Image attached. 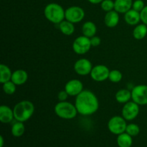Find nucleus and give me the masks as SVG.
Segmentation results:
<instances>
[{
  "mask_svg": "<svg viewBox=\"0 0 147 147\" xmlns=\"http://www.w3.org/2000/svg\"><path fill=\"white\" fill-rule=\"evenodd\" d=\"M75 106L79 113L83 116H90L97 111L99 103L93 92L85 90L76 96Z\"/></svg>",
  "mask_w": 147,
  "mask_h": 147,
  "instance_id": "1",
  "label": "nucleus"
},
{
  "mask_svg": "<svg viewBox=\"0 0 147 147\" xmlns=\"http://www.w3.org/2000/svg\"><path fill=\"white\" fill-rule=\"evenodd\" d=\"M116 100L119 103H126L131 98V91L127 89H121L116 93Z\"/></svg>",
  "mask_w": 147,
  "mask_h": 147,
  "instance_id": "20",
  "label": "nucleus"
},
{
  "mask_svg": "<svg viewBox=\"0 0 147 147\" xmlns=\"http://www.w3.org/2000/svg\"><path fill=\"white\" fill-rule=\"evenodd\" d=\"M28 79V74L24 70H17L12 73L11 80L17 86H21L25 83Z\"/></svg>",
  "mask_w": 147,
  "mask_h": 147,
  "instance_id": "15",
  "label": "nucleus"
},
{
  "mask_svg": "<svg viewBox=\"0 0 147 147\" xmlns=\"http://www.w3.org/2000/svg\"><path fill=\"white\" fill-rule=\"evenodd\" d=\"M133 144L132 136L127 133H123L118 135L117 144L119 147H131Z\"/></svg>",
  "mask_w": 147,
  "mask_h": 147,
  "instance_id": "19",
  "label": "nucleus"
},
{
  "mask_svg": "<svg viewBox=\"0 0 147 147\" xmlns=\"http://www.w3.org/2000/svg\"><path fill=\"white\" fill-rule=\"evenodd\" d=\"M109 69L106 65H98L93 67L90 73V76L95 81L102 82L109 79Z\"/></svg>",
  "mask_w": 147,
  "mask_h": 147,
  "instance_id": "10",
  "label": "nucleus"
},
{
  "mask_svg": "<svg viewBox=\"0 0 147 147\" xmlns=\"http://www.w3.org/2000/svg\"><path fill=\"white\" fill-rule=\"evenodd\" d=\"M139 105L135 102H127L122 109V116L126 121L134 120L139 113Z\"/></svg>",
  "mask_w": 147,
  "mask_h": 147,
  "instance_id": "9",
  "label": "nucleus"
},
{
  "mask_svg": "<svg viewBox=\"0 0 147 147\" xmlns=\"http://www.w3.org/2000/svg\"><path fill=\"white\" fill-rule=\"evenodd\" d=\"M59 28H60V31L63 34H65V35H71L74 33L75 32V27L73 25V23L70 22L64 21L59 24Z\"/></svg>",
  "mask_w": 147,
  "mask_h": 147,
  "instance_id": "23",
  "label": "nucleus"
},
{
  "mask_svg": "<svg viewBox=\"0 0 147 147\" xmlns=\"http://www.w3.org/2000/svg\"><path fill=\"white\" fill-rule=\"evenodd\" d=\"M126 132L130 136H136L140 132V128L136 123H130L126 126Z\"/></svg>",
  "mask_w": 147,
  "mask_h": 147,
  "instance_id": "26",
  "label": "nucleus"
},
{
  "mask_svg": "<svg viewBox=\"0 0 147 147\" xmlns=\"http://www.w3.org/2000/svg\"><path fill=\"white\" fill-rule=\"evenodd\" d=\"M122 77L121 72L118 70H113L110 71L109 79L113 83H119L122 80Z\"/></svg>",
  "mask_w": 147,
  "mask_h": 147,
  "instance_id": "27",
  "label": "nucleus"
},
{
  "mask_svg": "<svg viewBox=\"0 0 147 147\" xmlns=\"http://www.w3.org/2000/svg\"><path fill=\"white\" fill-rule=\"evenodd\" d=\"M147 34V25L141 24L136 26L133 31V36L136 40H143Z\"/></svg>",
  "mask_w": 147,
  "mask_h": 147,
  "instance_id": "22",
  "label": "nucleus"
},
{
  "mask_svg": "<svg viewBox=\"0 0 147 147\" xmlns=\"http://www.w3.org/2000/svg\"><path fill=\"white\" fill-rule=\"evenodd\" d=\"M126 121V120L123 117H121L119 116H113L109 120L108 123L109 130L112 134L116 135L124 133L126 132V126H127Z\"/></svg>",
  "mask_w": 147,
  "mask_h": 147,
  "instance_id": "5",
  "label": "nucleus"
},
{
  "mask_svg": "<svg viewBox=\"0 0 147 147\" xmlns=\"http://www.w3.org/2000/svg\"><path fill=\"white\" fill-rule=\"evenodd\" d=\"M144 2L143 0H136L133 2V5H132V8L136 11L141 12L142 10L144 8Z\"/></svg>",
  "mask_w": 147,
  "mask_h": 147,
  "instance_id": "29",
  "label": "nucleus"
},
{
  "mask_svg": "<svg viewBox=\"0 0 147 147\" xmlns=\"http://www.w3.org/2000/svg\"><path fill=\"white\" fill-rule=\"evenodd\" d=\"M65 90L68 93L69 96H77L83 90V85L80 80L73 79L66 83Z\"/></svg>",
  "mask_w": 147,
  "mask_h": 147,
  "instance_id": "12",
  "label": "nucleus"
},
{
  "mask_svg": "<svg viewBox=\"0 0 147 147\" xmlns=\"http://www.w3.org/2000/svg\"><path fill=\"white\" fill-rule=\"evenodd\" d=\"M0 142H1L0 147H3V146H4V138H3L2 136H0Z\"/></svg>",
  "mask_w": 147,
  "mask_h": 147,
  "instance_id": "34",
  "label": "nucleus"
},
{
  "mask_svg": "<svg viewBox=\"0 0 147 147\" xmlns=\"http://www.w3.org/2000/svg\"><path fill=\"white\" fill-rule=\"evenodd\" d=\"M141 20L143 22L144 24L147 25V6H145L144 8L140 12Z\"/></svg>",
  "mask_w": 147,
  "mask_h": 147,
  "instance_id": "30",
  "label": "nucleus"
},
{
  "mask_svg": "<svg viewBox=\"0 0 147 147\" xmlns=\"http://www.w3.org/2000/svg\"><path fill=\"white\" fill-rule=\"evenodd\" d=\"M93 67L91 62L86 58L79 59L74 65V70L76 73L83 76L90 74Z\"/></svg>",
  "mask_w": 147,
  "mask_h": 147,
  "instance_id": "11",
  "label": "nucleus"
},
{
  "mask_svg": "<svg viewBox=\"0 0 147 147\" xmlns=\"http://www.w3.org/2000/svg\"><path fill=\"white\" fill-rule=\"evenodd\" d=\"M55 113L63 119H73L78 113L76 106L67 101H60L55 106Z\"/></svg>",
  "mask_w": 147,
  "mask_h": 147,
  "instance_id": "4",
  "label": "nucleus"
},
{
  "mask_svg": "<svg viewBox=\"0 0 147 147\" xmlns=\"http://www.w3.org/2000/svg\"><path fill=\"white\" fill-rule=\"evenodd\" d=\"M88 1L89 2L91 3V4H99V3H101L103 0H88Z\"/></svg>",
  "mask_w": 147,
  "mask_h": 147,
  "instance_id": "33",
  "label": "nucleus"
},
{
  "mask_svg": "<svg viewBox=\"0 0 147 147\" xmlns=\"http://www.w3.org/2000/svg\"><path fill=\"white\" fill-rule=\"evenodd\" d=\"M91 47L90 39L84 35L77 37L73 43V51L78 55L86 54L90 50Z\"/></svg>",
  "mask_w": 147,
  "mask_h": 147,
  "instance_id": "6",
  "label": "nucleus"
},
{
  "mask_svg": "<svg viewBox=\"0 0 147 147\" xmlns=\"http://www.w3.org/2000/svg\"><path fill=\"white\" fill-rule=\"evenodd\" d=\"M124 20L127 24L130 25H136L141 20L140 12L134 9H131L127 12L125 13Z\"/></svg>",
  "mask_w": 147,
  "mask_h": 147,
  "instance_id": "17",
  "label": "nucleus"
},
{
  "mask_svg": "<svg viewBox=\"0 0 147 147\" xmlns=\"http://www.w3.org/2000/svg\"><path fill=\"white\" fill-rule=\"evenodd\" d=\"M82 32H83V35L89 37V38H91L96 34L97 27L93 22L88 21L83 24V27H82Z\"/></svg>",
  "mask_w": 147,
  "mask_h": 147,
  "instance_id": "18",
  "label": "nucleus"
},
{
  "mask_svg": "<svg viewBox=\"0 0 147 147\" xmlns=\"http://www.w3.org/2000/svg\"><path fill=\"white\" fill-rule=\"evenodd\" d=\"M133 5L132 0H115L114 10L119 13H126L131 9Z\"/></svg>",
  "mask_w": 147,
  "mask_h": 147,
  "instance_id": "16",
  "label": "nucleus"
},
{
  "mask_svg": "<svg viewBox=\"0 0 147 147\" xmlns=\"http://www.w3.org/2000/svg\"><path fill=\"white\" fill-rule=\"evenodd\" d=\"M25 131L23 122L17 121V123H14L11 127V134L15 137H20L22 136Z\"/></svg>",
  "mask_w": 147,
  "mask_h": 147,
  "instance_id": "24",
  "label": "nucleus"
},
{
  "mask_svg": "<svg viewBox=\"0 0 147 147\" xmlns=\"http://www.w3.org/2000/svg\"><path fill=\"white\" fill-rule=\"evenodd\" d=\"M65 10L56 3H50L47 4L44 10L45 17L47 20L54 24H60L65 18Z\"/></svg>",
  "mask_w": 147,
  "mask_h": 147,
  "instance_id": "3",
  "label": "nucleus"
},
{
  "mask_svg": "<svg viewBox=\"0 0 147 147\" xmlns=\"http://www.w3.org/2000/svg\"><path fill=\"white\" fill-rule=\"evenodd\" d=\"M119 22V12L116 10H112V11H108L104 17V22L105 24L108 27L113 28L115 27Z\"/></svg>",
  "mask_w": 147,
  "mask_h": 147,
  "instance_id": "13",
  "label": "nucleus"
},
{
  "mask_svg": "<svg viewBox=\"0 0 147 147\" xmlns=\"http://www.w3.org/2000/svg\"><path fill=\"white\" fill-rule=\"evenodd\" d=\"M68 96H69L68 93L66 92L65 90H64L59 92L58 94H57V98H58L60 101H65L66 99H67V97H68Z\"/></svg>",
  "mask_w": 147,
  "mask_h": 147,
  "instance_id": "31",
  "label": "nucleus"
},
{
  "mask_svg": "<svg viewBox=\"0 0 147 147\" xmlns=\"http://www.w3.org/2000/svg\"><path fill=\"white\" fill-rule=\"evenodd\" d=\"M132 100L141 106L147 105V86L138 85L131 90Z\"/></svg>",
  "mask_w": 147,
  "mask_h": 147,
  "instance_id": "7",
  "label": "nucleus"
},
{
  "mask_svg": "<svg viewBox=\"0 0 147 147\" xmlns=\"http://www.w3.org/2000/svg\"><path fill=\"white\" fill-rule=\"evenodd\" d=\"M65 19L67 21L76 24L81 22L85 17V11L81 7L73 6L65 10Z\"/></svg>",
  "mask_w": 147,
  "mask_h": 147,
  "instance_id": "8",
  "label": "nucleus"
},
{
  "mask_svg": "<svg viewBox=\"0 0 147 147\" xmlns=\"http://www.w3.org/2000/svg\"><path fill=\"white\" fill-rule=\"evenodd\" d=\"M100 7L103 11H110L114 9V1L112 0H103L101 3H100Z\"/></svg>",
  "mask_w": 147,
  "mask_h": 147,
  "instance_id": "28",
  "label": "nucleus"
},
{
  "mask_svg": "<svg viewBox=\"0 0 147 147\" xmlns=\"http://www.w3.org/2000/svg\"><path fill=\"white\" fill-rule=\"evenodd\" d=\"M16 86L17 85L13 83L11 80L3 83V90L5 93L8 95H12L16 91Z\"/></svg>",
  "mask_w": 147,
  "mask_h": 147,
  "instance_id": "25",
  "label": "nucleus"
},
{
  "mask_svg": "<svg viewBox=\"0 0 147 147\" xmlns=\"http://www.w3.org/2000/svg\"><path fill=\"white\" fill-rule=\"evenodd\" d=\"M90 39V43H91L92 47H97V46L100 45V42H101V40L99 37H96V36H93Z\"/></svg>",
  "mask_w": 147,
  "mask_h": 147,
  "instance_id": "32",
  "label": "nucleus"
},
{
  "mask_svg": "<svg viewBox=\"0 0 147 147\" xmlns=\"http://www.w3.org/2000/svg\"><path fill=\"white\" fill-rule=\"evenodd\" d=\"M14 111L7 106H1L0 107V121L3 123H8L14 119Z\"/></svg>",
  "mask_w": 147,
  "mask_h": 147,
  "instance_id": "14",
  "label": "nucleus"
},
{
  "mask_svg": "<svg viewBox=\"0 0 147 147\" xmlns=\"http://www.w3.org/2000/svg\"><path fill=\"white\" fill-rule=\"evenodd\" d=\"M13 111L14 119L24 123L32 117L34 112V106L31 101L22 100L15 105Z\"/></svg>",
  "mask_w": 147,
  "mask_h": 147,
  "instance_id": "2",
  "label": "nucleus"
},
{
  "mask_svg": "<svg viewBox=\"0 0 147 147\" xmlns=\"http://www.w3.org/2000/svg\"><path fill=\"white\" fill-rule=\"evenodd\" d=\"M0 73H0V82H1V83L3 84L6 82L11 80L12 73H11V70L8 66L4 64L0 65Z\"/></svg>",
  "mask_w": 147,
  "mask_h": 147,
  "instance_id": "21",
  "label": "nucleus"
}]
</instances>
